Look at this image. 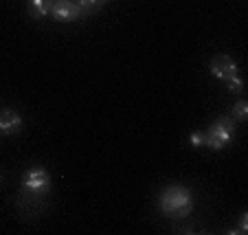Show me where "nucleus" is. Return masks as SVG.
Masks as SVG:
<instances>
[{"instance_id":"nucleus-3","label":"nucleus","mask_w":248,"mask_h":235,"mask_svg":"<svg viewBox=\"0 0 248 235\" xmlns=\"http://www.w3.org/2000/svg\"><path fill=\"white\" fill-rule=\"evenodd\" d=\"M22 187L31 193H46L51 189V176L44 167H31L22 176Z\"/></svg>"},{"instance_id":"nucleus-10","label":"nucleus","mask_w":248,"mask_h":235,"mask_svg":"<svg viewBox=\"0 0 248 235\" xmlns=\"http://www.w3.org/2000/svg\"><path fill=\"white\" fill-rule=\"evenodd\" d=\"M229 93H233V94H242V90H244V81H242V77H239V73L237 75H233L229 81Z\"/></svg>"},{"instance_id":"nucleus-1","label":"nucleus","mask_w":248,"mask_h":235,"mask_svg":"<svg viewBox=\"0 0 248 235\" xmlns=\"http://www.w3.org/2000/svg\"><path fill=\"white\" fill-rule=\"evenodd\" d=\"M158 204L163 216L180 220L193 211V193L185 185H167L158 196Z\"/></svg>"},{"instance_id":"nucleus-2","label":"nucleus","mask_w":248,"mask_h":235,"mask_svg":"<svg viewBox=\"0 0 248 235\" xmlns=\"http://www.w3.org/2000/svg\"><path fill=\"white\" fill-rule=\"evenodd\" d=\"M204 137H206L204 145L209 147V150H216L217 152V150H222V147H226L231 141H233V137H235V123H233V119H231V117L217 119V121L204 132Z\"/></svg>"},{"instance_id":"nucleus-8","label":"nucleus","mask_w":248,"mask_h":235,"mask_svg":"<svg viewBox=\"0 0 248 235\" xmlns=\"http://www.w3.org/2000/svg\"><path fill=\"white\" fill-rule=\"evenodd\" d=\"M233 121H246L248 119V101H237L233 106V112H231Z\"/></svg>"},{"instance_id":"nucleus-5","label":"nucleus","mask_w":248,"mask_h":235,"mask_svg":"<svg viewBox=\"0 0 248 235\" xmlns=\"http://www.w3.org/2000/svg\"><path fill=\"white\" fill-rule=\"evenodd\" d=\"M51 16L57 22H75V20L84 18V9L73 0H55V5L51 9Z\"/></svg>"},{"instance_id":"nucleus-4","label":"nucleus","mask_w":248,"mask_h":235,"mask_svg":"<svg viewBox=\"0 0 248 235\" xmlns=\"http://www.w3.org/2000/svg\"><path fill=\"white\" fill-rule=\"evenodd\" d=\"M209 71H211V75L217 77V79L229 81L233 75H237L239 68H237V62L231 55H213L209 62Z\"/></svg>"},{"instance_id":"nucleus-11","label":"nucleus","mask_w":248,"mask_h":235,"mask_svg":"<svg viewBox=\"0 0 248 235\" xmlns=\"http://www.w3.org/2000/svg\"><path fill=\"white\" fill-rule=\"evenodd\" d=\"M189 143H191L193 147H202L206 143V137H204V132H193L191 137H189Z\"/></svg>"},{"instance_id":"nucleus-12","label":"nucleus","mask_w":248,"mask_h":235,"mask_svg":"<svg viewBox=\"0 0 248 235\" xmlns=\"http://www.w3.org/2000/svg\"><path fill=\"white\" fill-rule=\"evenodd\" d=\"M239 233H246L248 231V213H242V216H239Z\"/></svg>"},{"instance_id":"nucleus-9","label":"nucleus","mask_w":248,"mask_h":235,"mask_svg":"<svg viewBox=\"0 0 248 235\" xmlns=\"http://www.w3.org/2000/svg\"><path fill=\"white\" fill-rule=\"evenodd\" d=\"M77 5L84 9V14H93V11H99L103 5H106V0H75Z\"/></svg>"},{"instance_id":"nucleus-7","label":"nucleus","mask_w":248,"mask_h":235,"mask_svg":"<svg viewBox=\"0 0 248 235\" xmlns=\"http://www.w3.org/2000/svg\"><path fill=\"white\" fill-rule=\"evenodd\" d=\"M53 5H55V0H29V14L40 20L51 14Z\"/></svg>"},{"instance_id":"nucleus-6","label":"nucleus","mask_w":248,"mask_h":235,"mask_svg":"<svg viewBox=\"0 0 248 235\" xmlns=\"http://www.w3.org/2000/svg\"><path fill=\"white\" fill-rule=\"evenodd\" d=\"M22 130V117L16 110H2L0 112V132L2 134H16Z\"/></svg>"}]
</instances>
